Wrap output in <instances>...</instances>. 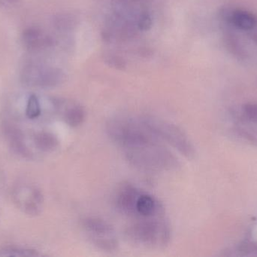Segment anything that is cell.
<instances>
[{
	"instance_id": "44dd1931",
	"label": "cell",
	"mask_w": 257,
	"mask_h": 257,
	"mask_svg": "<svg viewBox=\"0 0 257 257\" xmlns=\"http://www.w3.org/2000/svg\"><path fill=\"white\" fill-rule=\"evenodd\" d=\"M19 0H7L8 5L9 6H13V5L17 4Z\"/></svg>"
},
{
	"instance_id": "5b68a950",
	"label": "cell",
	"mask_w": 257,
	"mask_h": 257,
	"mask_svg": "<svg viewBox=\"0 0 257 257\" xmlns=\"http://www.w3.org/2000/svg\"><path fill=\"white\" fill-rule=\"evenodd\" d=\"M12 199L17 208L27 215H39L43 209V195L35 186L26 184L16 186L12 192Z\"/></svg>"
},
{
	"instance_id": "ac0fdd59",
	"label": "cell",
	"mask_w": 257,
	"mask_h": 257,
	"mask_svg": "<svg viewBox=\"0 0 257 257\" xmlns=\"http://www.w3.org/2000/svg\"><path fill=\"white\" fill-rule=\"evenodd\" d=\"M153 21L152 18L149 14L147 12H143L141 14L138 19L137 26L139 30L142 31H146L150 30L152 27Z\"/></svg>"
},
{
	"instance_id": "7402d4cb",
	"label": "cell",
	"mask_w": 257,
	"mask_h": 257,
	"mask_svg": "<svg viewBox=\"0 0 257 257\" xmlns=\"http://www.w3.org/2000/svg\"><path fill=\"white\" fill-rule=\"evenodd\" d=\"M9 6L7 0H0V8L5 7V6Z\"/></svg>"
},
{
	"instance_id": "2e32d148",
	"label": "cell",
	"mask_w": 257,
	"mask_h": 257,
	"mask_svg": "<svg viewBox=\"0 0 257 257\" xmlns=\"http://www.w3.org/2000/svg\"><path fill=\"white\" fill-rule=\"evenodd\" d=\"M224 41L227 49L235 57L239 59H244L246 57L245 51L235 34L226 33L224 36Z\"/></svg>"
},
{
	"instance_id": "30bf717a",
	"label": "cell",
	"mask_w": 257,
	"mask_h": 257,
	"mask_svg": "<svg viewBox=\"0 0 257 257\" xmlns=\"http://www.w3.org/2000/svg\"><path fill=\"white\" fill-rule=\"evenodd\" d=\"M141 192L137 189L126 186L117 195V207L123 214L136 216V205Z\"/></svg>"
},
{
	"instance_id": "7c38bea8",
	"label": "cell",
	"mask_w": 257,
	"mask_h": 257,
	"mask_svg": "<svg viewBox=\"0 0 257 257\" xmlns=\"http://www.w3.org/2000/svg\"><path fill=\"white\" fill-rule=\"evenodd\" d=\"M23 42L30 51H38L46 48L51 44L48 36H45L42 30L38 28H29L23 33Z\"/></svg>"
},
{
	"instance_id": "6da1fadb",
	"label": "cell",
	"mask_w": 257,
	"mask_h": 257,
	"mask_svg": "<svg viewBox=\"0 0 257 257\" xmlns=\"http://www.w3.org/2000/svg\"><path fill=\"white\" fill-rule=\"evenodd\" d=\"M106 131L108 137L123 150L161 141L147 126L142 117L116 116L107 122Z\"/></svg>"
},
{
	"instance_id": "4fadbf2b",
	"label": "cell",
	"mask_w": 257,
	"mask_h": 257,
	"mask_svg": "<svg viewBox=\"0 0 257 257\" xmlns=\"http://www.w3.org/2000/svg\"><path fill=\"white\" fill-rule=\"evenodd\" d=\"M33 143L39 150L49 152L55 150L59 145L58 139L52 133L41 131L35 134Z\"/></svg>"
},
{
	"instance_id": "e0dca14e",
	"label": "cell",
	"mask_w": 257,
	"mask_h": 257,
	"mask_svg": "<svg viewBox=\"0 0 257 257\" xmlns=\"http://www.w3.org/2000/svg\"><path fill=\"white\" fill-rule=\"evenodd\" d=\"M42 113L40 102L36 95H30L26 106L25 114L29 119H36L40 116Z\"/></svg>"
},
{
	"instance_id": "5bb4252c",
	"label": "cell",
	"mask_w": 257,
	"mask_h": 257,
	"mask_svg": "<svg viewBox=\"0 0 257 257\" xmlns=\"http://www.w3.org/2000/svg\"><path fill=\"white\" fill-rule=\"evenodd\" d=\"M85 111L79 105H74L66 110L63 116L65 122L71 127H78L85 119Z\"/></svg>"
},
{
	"instance_id": "52a82bcc",
	"label": "cell",
	"mask_w": 257,
	"mask_h": 257,
	"mask_svg": "<svg viewBox=\"0 0 257 257\" xmlns=\"http://www.w3.org/2000/svg\"><path fill=\"white\" fill-rule=\"evenodd\" d=\"M235 128L238 135L257 146V103L241 107L236 116Z\"/></svg>"
},
{
	"instance_id": "8fae6325",
	"label": "cell",
	"mask_w": 257,
	"mask_h": 257,
	"mask_svg": "<svg viewBox=\"0 0 257 257\" xmlns=\"http://www.w3.org/2000/svg\"><path fill=\"white\" fill-rule=\"evenodd\" d=\"M228 23L244 31H252L257 27V18L251 12L236 9L226 17Z\"/></svg>"
},
{
	"instance_id": "3957f363",
	"label": "cell",
	"mask_w": 257,
	"mask_h": 257,
	"mask_svg": "<svg viewBox=\"0 0 257 257\" xmlns=\"http://www.w3.org/2000/svg\"><path fill=\"white\" fill-rule=\"evenodd\" d=\"M128 238L135 243L146 247L166 245L170 241L169 225L160 216L140 218L128 228Z\"/></svg>"
},
{
	"instance_id": "7a4b0ae2",
	"label": "cell",
	"mask_w": 257,
	"mask_h": 257,
	"mask_svg": "<svg viewBox=\"0 0 257 257\" xmlns=\"http://www.w3.org/2000/svg\"><path fill=\"white\" fill-rule=\"evenodd\" d=\"M130 164L148 172L171 170L177 168L179 162L176 157L161 145L160 141L140 147L123 150Z\"/></svg>"
},
{
	"instance_id": "9a60e30c",
	"label": "cell",
	"mask_w": 257,
	"mask_h": 257,
	"mask_svg": "<svg viewBox=\"0 0 257 257\" xmlns=\"http://www.w3.org/2000/svg\"><path fill=\"white\" fill-rule=\"evenodd\" d=\"M40 253L33 248L20 246H6L0 248V256H39Z\"/></svg>"
},
{
	"instance_id": "ffe728a7",
	"label": "cell",
	"mask_w": 257,
	"mask_h": 257,
	"mask_svg": "<svg viewBox=\"0 0 257 257\" xmlns=\"http://www.w3.org/2000/svg\"><path fill=\"white\" fill-rule=\"evenodd\" d=\"M250 36H251V39H253V42L257 45V32H253V33L250 35Z\"/></svg>"
},
{
	"instance_id": "ba28073f",
	"label": "cell",
	"mask_w": 257,
	"mask_h": 257,
	"mask_svg": "<svg viewBox=\"0 0 257 257\" xmlns=\"http://www.w3.org/2000/svg\"><path fill=\"white\" fill-rule=\"evenodd\" d=\"M6 137L12 150L22 158L30 159L33 157L30 148H29L24 133L14 126L6 127Z\"/></svg>"
},
{
	"instance_id": "d6986e66",
	"label": "cell",
	"mask_w": 257,
	"mask_h": 257,
	"mask_svg": "<svg viewBox=\"0 0 257 257\" xmlns=\"http://www.w3.org/2000/svg\"><path fill=\"white\" fill-rule=\"evenodd\" d=\"M5 184H6V177L0 169V190H3V187H5Z\"/></svg>"
},
{
	"instance_id": "277c9868",
	"label": "cell",
	"mask_w": 257,
	"mask_h": 257,
	"mask_svg": "<svg viewBox=\"0 0 257 257\" xmlns=\"http://www.w3.org/2000/svg\"><path fill=\"white\" fill-rule=\"evenodd\" d=\"M147 126L160 140H163L188 158L195 156V148L187 134L178 126L158 118L142 117Z\"/></svg>"
},
{
	"instance_id": "9c48e42d",
	"label": "cell",
	"mask_w": 257,
	"mask_h": 257,
	"mask_svg": "<svg viewBox=\"0 0 257 257\" xmlns=\"http://www.w3.org/2000/svg\"><path fill=\"white\" fill-rule=\"evenodd\" d=\"M162 211L163 208L155 198L146 193L139 194L136 202L135 217L140 218L157 217L161 215Z\"/></svg>"
},
{
	"instance_id": "8992f818",
	"label": "cell",
	"mask_w": 257,
	"mask_h": 257,
	"mask_svg": "<svg viewBox=\"0 0 257 257\" xmlns=\"http://www.w3.org/2000/svg\"><path fill=\"white\" fill-rule=\"evenodd\" d=\"M83 227L92 242L105 250H115L117 240L113 228L104 220L88 217L83 221Z\"/></svg>"
}]
</instances>
